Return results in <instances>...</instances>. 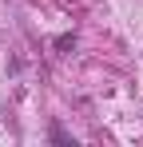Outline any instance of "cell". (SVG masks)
<instances>
[{"label":"cell","mask_w":143,"mask_h":147,"mask_svg":"<svg viewBox=\"0 0 143 147\" xmlns=\"http://www.w3.org/2000/svg\"><path fill=\"white\" fill-rule=\"evenodd\" d=\"M72 44H76V36H72V32H64V36H60V40H56V48H60V52H68Z\"/></svg>","instance_id":"obj_1"},{"label":"cell","mask_w":143,"mask_h":147,"mask_svg":"<svg viewBox=\"0 0 143 147\" xmlns=\"http://www.w3.org/2000/svg\"><path fill=\"white\" fill-rule=\"evenodd\" d=\"M52 139H56V143H72V135L64 131V127H52Z\"/></svg>","instance_id":"obj_2"}]
</instances>
